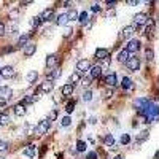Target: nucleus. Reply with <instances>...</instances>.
<instances>
[{
    "label": "nucleus",
    "mask_w": 159,
    "mask_h": 159,
    "mask_svg": "<svg viewBox=\"0 0 159 159\" xmlns=\"http://www.w3.org/2000/svg\"><path fill=\"white\" fill-rule=\"evenodd\" d=\"M49 126H51V123L48 121L46 118L42 119V121L38 123V126L35 127V134H37V135H38V134H46L48 129H49Z\"/></svg>",
    "instance_id": "nucleus-1"
},
{
    "label": "nucleus",
    "mask_w": 159,
    "mask_h": 159,
    "mask_svg": "<svg viewBox=\"0 0 159 159\" xmlns=\"http://www.w3.org/2000/svg\"><path fill=\"white\" fill-rule=\"evenodd\" d=\"M91 62H89V59H81V61H78L76 62V70H78V73H84V72H88V70H91Z\"/></svg>",
    "instance_id": "nucleus-2"
},
{
    "label": "nucleus",
    "mask_w": 159,
    "mask_h": 159,
    "mask_svg": "<svg viewBox=\"0 0 159 159\" xmlns=\"http://www.w3.org/2000/svg\"><path fill=\"white\" fill-rule=\"evenodd\" d=\"M126 67H127L130 72L140 70V59H139V58H130V59L126 62Z\"/></svg>",
    "instance_id": "nucleus-3"
},
{
    "label": "nucleus",
    "mask_w": 159,
    "mask_h": 159,
    "mask_svg": "<svg viewBox=\"0 0 159 159\" xmlns=\"http://www.w3.org/2000/svg\"><path fill=\"white\" fill-rule=\"evenodd\" d=\"M150 104V99H145V97H139V99H135L134 100V108L135 110H145L146 108V105Z\"/></svg>",
    "instance_id": "nucleus-4"
},
{
    "label": "nucleus",
    "mask_w": 159,
    "mask_h": 159,
    "mask_svg": "<svg viewBox=\"0 0 159 159\" xmlns=\"http://www.w3.org/2000/svg\"><path fill=\"white\" fill-rule=\"evenodd\" d=\"M40 18H42V21H46V22L54 21V19H56V16H54V10H53V8H46L42 14H40Z\"/></svg>",
    "instance_id": "nucleus-5"
},
{
    "label": "nucleus",
    "mask_w": 159,
    "mask_h": 159,
    "mask_svg": "<svg viewBox=\"0 0 159 159\" xmlns=\"http://www.w3.org/2000/svg\"><path fill=\"white\" fill-rule=\"evenodd\" d=\"M146 22H148V16H146L145 13H137V14H135L134 16V24L135 26H145L146 24Z\"/></svg>",
    "instance_id": "nucleus-6"
},
{
    "label": "nucleus",
    "mask_w": 159,
    "mask_h": 159,
    "mask_svg": "<svg viewBox=\"0 0 159 159\" xmlns=\"http://www.w3.org/2000/svg\"><path fill=\"white\" fill-rule=\"evenodd\" d=\"M134 30H135V27L134 26H127V27H124V29L121 30V35H119V38L121 40H127L134 35Z\"/></svg>",
    "instance_id": "nucleus-7"
},
{
    "label": "nucleus",
    "mask_w": 159,
    "mask_h": 159,
    "mask_svg": "<svg viewBox=\"0 0 159 159\" xmlns=\"http://www.w3.org/2000/svg\"><path fill=\"white\" fill-rule=\"evenodd\" d=\"M139 48H140V42H139V40H129L127 46L124 49H126L127 53H135V51H139Z\"/></svg>",
    "instance_id": "nucleus-8"
},
{
    "label": "nucleus",
    "mask_w": 159,
    "mask_h": 159,
    "mask_svg": "<svg viewBox=\"0 0 159 159\" xmlns=\"http://www.w3.org/2000/svg\"><path fill=\"white\" fill-rule=\"evenodd\" d=\"M104 81H105L107 86H110V88L116 86V84H118V76H116V73H108V75L104 78Z\"/></svg>",
    "instance_id": "nucleus-9"
},
{
    "label": "nucleus",
    "mask_w": 159,
    "mask_h": 159,
    "mask_svg": "<svg viewBox=\"0 0 159 159\" xmlns=\"http://www.w3.org/2000/svg\"><path fill=\"white\" fill-rule=\"evenodd\" d=\"M14 75V69L11 65H5V67H2V70H0V76L2 78H11Z\"/></svg>",
    "instance_id": "nucleus-10"
},
{
    "label": "nucleus",
    "mask_w": 159,
    "mask_h": 159,
    "mask_svg": "<svg viewBox=\"0 0 159 159\" xmlns=\"http://www.w3.org/2000/svg\"><path fill=\"white\" fill-rule=\"evenodd\" d=\"M35 51H37V45L29 42V43L24 46V56H26V58H30V56L35 54Z\"/></svg>",
    "instance_id": "nucleus-11"
},
{
    "label": "nucleus",
    "mask_w": 159,
    "mask_h": 159,
    "mask_svg": "<svg viewBox=\"0 0 159 159\" xmlns=\"http://www.w3.org/2000/svg\"><path fill=\"white\" fill-rule=\"evenodd\" d=\"M35 153H37V148H35V145H27L26 148L22 150V156H26V157L32 159L33 156H35Z\"/></svg>",
    "instance_id": "nucleus-12"
},
{
    "label": "nucleus",
    "mask_w": 159,
    "mask_h": 159,
    "mask_svg": "<svg viewBox=\"0 0 159 159\" xmlns=\"http://www.w3.org/2000/svg\"><path fill=\"white\" fill-rule=\"evenodd\" d=\"M94 58L97 59V61H104L108 58V49H105V48H97L95 49V53H94Z\"/></svg>",
    "instance_id": "nucleus-13"
},
{
    "label": "nucleus",
    "mask_w": 159,
    "mask_h": 159,
    "mask_svg": "<svg viewBox=\"0 0 159 159\" xmlns=\"http://www.w3.org/2000/svg\"><path fill=\"white\" fill-rule=\"evenodd\" d=\"M59 76H61V67H54V69L46 75V80L48 81H54V80H58Z\"/></svg>",
    "instance_id": "nucleus-14"
},
{
    "label": "nucleus",
    "mask_w": 159,
    "mask_h": 159,
    "mask_svg": "<svg viewBox=\"0 0 159 159\" xmlns=\"http://www.w3.org/2000/svg\"><path fill=\"white\" fill-rule=\"evenodd\" d=\"M73 89H75V86H73V84H70V83H67V84H64V86H62L61 94L64 95V97H69V95L73 94Z\"/></svg>",
    "instance_id": "nucleus-15"
},
{
    "label": "nucleus",
    "mask_w": 159,
    "mask_h": 159,
    "mask_svg": "<svg viewBox=\"0 0 159 159\" xmlns=\"http://www.w3.org/2000/svg\"><path fill=\"white\" fill-rule=\"evenodd\" d=\"M53 89H54V83L53 81H48V80L40 84V91H42V92H51Z\"/></svg>",
    "instance_id": "nucleus-16"
},
{
    "label": "nucleus",
    "mask_w": 159,
    "mask_h": 159,
    "mask_svg": "<svg viewBox=\"0 0 159 159\" xmlns=\"http://www.w3.org/2000/svg\"><path fill=\"white\" fill-rule=\"evenodd\" d=\"M100 76H102L100 65H92V67H91V80H92V78H100Z\"/></svg>",
    "instance_id": "nucleus-17"
},
{
    "label": "nucleus",
    "mask_w": 159,
    "mask_h": 159,
    "mask_svg": "<svg viewBox=\"0 0 159 159\" xmlns=\"http://www.w3.org/2000/svg\"><path fill=\"white\" fill-rule=\"evenodd\" d=\"M56 64H58V56H56V54H49L46 58V67H48V69H53Z\"/></svg>",
    "instance_id": "nucleus-18"
},
{
    "label": "nucleus",
    "mask_w": 159,
    "mask_h": 159,
    "mask_svg": "<svg viewBox=\"0 0 159 159\" xmlns=\"http://www.w3.org/2000/svg\"><path fill=\"white\" fill-rule=\"evenodd\" d=\"M129 59H130V53H127L126 49H123L121 53L118 54V62H123V64H126Z\"/></svg>",
    "instance_id": "nucleus-19"
},
{
    "label": "nucleus",
    "mask_w": 159,
    "mask_h": 159,
    "mask_svg": "<svg viewBox=\"0 0 159 159\" xmlns=\"http://www.w3.org/2000/svg\"><path fill=\"white\" fill-rule=\"evenodd\" d=\"M11 94H13L11 88H8V86L0 88V97H2V99H10V95H11Z\"/></svg>",
    "instance_id": "nucleus-20"
},
{
    "label": "nucleus",
    "mask_w": 159,
    "mask_h": 159,
    "mask_svg": "<svg viewBox=\"0 0 159 159\" xmlns=\"http://www.w3.org/2000/svg\"><path fill=\"white\" fill-rule=\"evenodd\" d=\"M67 22H69V19H67V14L65 13H62V14H59L58 18H56V24L61 26V27H65Z\"/></svg>",
    "instance_id": "nucleus-21"
},
{
    "label": "nucleus",
    "mask_w": 159,
    "mask_h": 159,
    "mask_svg": "<svg viewBox=\"0 0 159 159\" xmlns=\"http://www.w3.org/2000/svg\"><path fill=\"white\" fill-rule=\"evenodd\" d=\"M37 80H38V72H37V70H30L29 73H27V83L33 84Z\"/></svg>",
    "instance_id": "nucleus-22"
},
{
    "label": "nucleus",
    "mask_w": 159,
    "mask_h": 159,
    "mask_svg": "<svg viewBox=\"0 0 159 159\" xmlns=\"http://www.w3.org/2000/svg\"><path fill=\"white\" fill-rule=\"evenodd\" d=\"M29 38H30V33H27V35H21L18 38V46L19 48H24L27 43H29Z\"/></svg>",
    "instance_id": "nucleus-23"
},
{
    "label": "nucleus",
    "mask_w": 159,
    "mask_h": 159,
    "mask_svg": "<svg viewBox=\"0 0 159 159\" xmlns=\"http://www.w3.org/2000/svg\"><path fill=\"white\" fill-rule=\"evenodd\" d=\"M104 143H105L107 146H115L116 140H115V137H113L111 134H107L105 137H104Z\"/></svg>",
    "instance_id": "nucleus-24"
},
{
    "label": "nucleus",
    "mask_w": 159,
    "mask_h": 159,
    "mask_svg": "<svg viewBox=\"0 0 159 159\" xmlns=\"http://www.w3.org/2000/svg\"><path fill=\"white\" fill-rule=\"evenodd\" d=\"M13 108H14V115H16V116H19V118H21V116H24V115H26V107H22V105L18 104V105H14Z\"/></svg>",
    "instance_id": "nucleus-25"
},
{
    "label": "nucleus",
    "mask_w": 159,
    "mask_h": 159,
    "mask_svg": "<svg viewBox=\"0 0 159 159\" xmlns=\"http://www.w3.org/2000/svg\"><path fill=\"white\" fill-rule=\"evenodd\" d=\"M121 86H123L124 89H132V86H134V84H132V80L127 78V76H124L123 81H121Z\"/></svg>",
    "instance_id": "nucleus-26"
},
{
    "label": "nucleus",
    "mask_w": 159,
    "mask_h": 159,
    "mask_svg": "<svg viewBox=\"0 0 159 159\" xmlns=\"http://www.w3.org/2000/svg\"><path fill=\"white\" fill-rule=\"evenodd\" d=\"M88 16H89L88 11H81V13H78V21L81 22V24H86V22H88Z\"/></svg>",
    "instance_id": "nucleus-27"
},
{
    "label": "nucleus",
    "mask_w": 159,
    "mask_h": 159,
    "mask_svg": "<svg viewBox=\"0 0 159 159\" xmlns=\"http://www.w3.org/2000/svg\"><path fill=\"white\" fill-rule=\"evenodd\" d=\"M67 14V19L69 21H76L78 19V11L76 10H70L69 13H65Z\"/></svg>",
    "instance_id": "nucleus-28"
},
{
    "label": "nucleus",
    "mask_w": 159,
    "mask_h": 159,
    "mask_svg": "<svg viewBox=\"0 0 159 159\" xmlns=\"http://www.w3.org/2000/svg\"><path fill=\"white\" fill-rule=\"evenodd\" d=\"M80 80H81L80 73H78V72H73L72 75H70V84H73V86H75V83H78Z\"/></svg>",
    "instance_id": "nucleus-29"
},
{
    "label": "nucleus",
    "mask_w": 159,
    "mask_h": 159,
    "mask_svg": "<svg viewBox=\"0 0 159 159\" xmlns=\"http://www.w3.org/2000/svg\"><path fill=\"white\" fill-rule=\"evenodd\" d=\"M150 137V132L148 130H142V132L137 135V142H143V140H146Z\"/></svg>",
    "instance_id": "nucleus-30"
},
{
    "label": "nucleus",
    "mask_w": 159,
    "mask_h": 159,
    "mask_svg": "<svg viewBox=\"0 0 159 159\" xmlns=\"http://www.w3.org/2000/svg\"><path fill=\"white\" fill-rule=\"evenodd\" d=\"M76 151H80V153L86 151V142H83V140H78V142H76Z\"/></svg>",
    "instance_id": "nucleus-31"
},
{
    "label": "nucleus",
    "mask_w": 159,
    "mask_h": 159,
    "mask_svg": "<svg viewBox=\"0 0 159 159\" xmlns=\"http://www.w3.org/2000/svg\"><path fill=\"white\" fill-rule=\"evenodd\" d=\"M75 107H76V102H75V100H70L69 104L65 105V111H67V113H72L73 110H75Z\"/></svg>",
    "instance_id": "nucleus-32"
},
{
    "label": "nucleus",
    "mask_w": 159,
    "mask_h": 159,
    "mask_svg": "<svg viewBox=\"0 0 159 159\" xmlns=\"http://www.w3.org/2000/svg\"><path fill=\"white\" fill-rule=\"evenodd\" d=\"M70 124H72V118H70V116H65V118L61 119V126H62V127H69Z\"/></svg>",
    "instance_id": "nucleus-33"
},
{
    "label": "nucleus",
    "mask_w": 159,
    "mask_h": 159,
    "mask_svg": "<svg viewBox=\"0 0 159 159\" xmlns=\"http://www.w3.org/2000/svg\"><path fill=\"white\" fill-rule=\"evenodd\" d=\"M119 142H121V145H129V143H130V135H129V134H123V135H121V140H119Z\"/></svg>",
    "instance_id": "nucleus-34"
},
{
    "label": "nucleus",
    "mask_w": 159,
    "mask_h": 159,
    "mask_svg": "<svg viewBox=\"0 0 159 159\" xmlns=\"http://www.w3.org/2000/svg\"><path fill=\"white\" fill-rule=\"evenodd\" d=\"M8 123H10V116L5 115V113H0V124L5 126V124H8Z\"/></svg>",
    "instance_id": "nucleus-35"
},
{
    "label": "nucleus",
    "mask_w": 159,
    "mask_h": 159,
    "mask_svg": "<svg viewBox=\"0 0 159 159\" xmlns=\"http://www.w3.org/2000/svg\"><path fill=\"white\" fill-rule=\"evenodd\" d=\"M83 100H84V102L92 100V92H91V89H89V91H84V92H83Z\"/></svg>",
    "instance_id": "nucleus-36"
},
{
    "label": "nucleus",
    "mask_w": 159,
    "mask_h": 159,
    "mask_svg": "<svg viewBox=\"0 0 159 159\" xmlns=\"http://www.w3.org/2000/svg\"><path fill=\"white\" fill-rule=\"evenodd\" d=\"M56 118H58V111H56V110H53V111H49V113H48V118H46V119H48L49 123H53Z\"/></svg>",
    "instance_id": "nucleus-37"
},
{
    "label": "nucleus",
    "mask_w": 159,
    "mask_h": 159,
    "mask_svg": "<svg viewBox=\"0 0 159 159\" xmlns=\"http://www.w3.org/2000/svg\"><path fill=\"white\" fill-rule=\"evenodd\" d=\"M72 32H73L72 27H70V26H65V27H64V32H62V35H64V37H70Z\"/></svg>",
    "instance_id": "nucleus-38"
},
{
    "label": "nucleus",
    "mask_w": 159,
    "mask_h": 159,
    "mask_svg": "<svg viewBox=\"0 0 159 159\" xmlns=\"http://www.w3.org/2000/svg\"><path fill=\"white\" fill-rule=\"evenodd\" d=\"M8 150V142L0 140V151H7Z\"/></svg>",
    "instance_id": "nucleus-39"
},
{
    "label": "nucleus",
    "mask_w": 159,
    "mask_h": 159,
    "mask_svg": "<svg viewBox=\"0 0 159 159\" xmlns=\"http://www.w3.org/2000/svg\"><path fill=\"white\" fill-rule=\"evenodd\" d=\"M153 58H154V53H153V49H151V48H146V59L151 61Z\"/></svg>",
    "instance_id": "nucleus-40"
},
{
    "label": "nucleus",
    "mask_w": 159,
    "mask_h": 159,
    "mask_svg": "<svg viewBox=\"0 0 159 159\" xmlns=\"http://www.w3.org/2000/svg\"><path fill=\"white\" fill-rule=\"evenodd\" d=\"M32 24H33V26H38V27H40V26L43 24V21H42V18H40V16H37V18H33Z\"/></svg>",
    "instance_id": "nucleus-41"
},
{
    "label": "nucleus",
    "mask_w": 159,
    "mask_h": 159,
    "mask_svg": "<svg viewBox=\"0 0 159 159\" xmlns=\"http://www.w3.org/2000/svg\"><path fill=\"white\" fill-rule=\"evenodd\" d=\"M86 159H97V153H95V151H89Z\"/></svg>",
    "instance_id": "nucleus-42"
},
{
    "label": "nucleus",
    "mask_w": 159,
    "mask_h": 159,
    "mask_svg": "<svg viewBox=\"0 0 159 159\" xmlns=\"http://www.w3.org/2000/svg\"><path fill=\"white\" fill-rule=\"evenodd\" d=\"M91 81H92V80H91V76H89V78H83L81 84H83V86H89V84H91Z\"/></svg>",
    "instance_id": "nucleus-43"
},
{
    "label": "nucleus",
    "mask_w": 159,
    "mask_h": 159,
    "mask_svg": "<svg viewBox=\"0 0 159 159\" xmlns=\"http://www.w3.org/2000/svg\"><path fill=\"white\" fill-rule=\"evenodd\" d=\"M127 5H129V7H135V5H139L140 2H139V0H129V2H126Z\"/></svg>",
    "instance_id": "nucleus-44"
},
{
    "label": "nucleus",
    "mask_w": 159,
    "mask_h": 159,
    "mask_svg": "<svg viewBox=\"0 0 159 159\" xmlns=\"http://www.w3.org/2000/svg\"><path fill=\"white\" fill-rule=\"evenodd\" d=\"M104 94H105V97H111V95H113V89H105Z\"/></svg>",
    "instance_id": "nucleus-45"
},
{
    "label": "nucleus",
    "mask_w": 159,
    "mask_h": 159,
    "mask_svg": "<svg viewBox=\"0 0 159 159\" xmlns=\"http://www.w3.org/2000/svg\"><path fill=\"white\" fill-rule=\"evenodd\" d=\"M91 10H92L94 13H97V11H100V5H99V3H94V5H92V8H91Z\"/></svg>",
    "instance_id": "nucleus-46"
},
{
    "label": "nucleus",
    "mask_w": 159,
    "mask_h": 159,
    "mask_svg": "<svg viewBox=\"0 0 159 159\" xmlns=\"http://www.w3.org/2000/svg\"><path fill=\"white\" fill-rule=\"evenodd\" d=\"M5 30H7V27H5V24H3V22H0V35H3V33H5Z\"/></svg>",
    "instance_id": "nucleus-47"
},
{
    "label": "nucleus",
    "mask_w": 159,
    "mask_h": 159,
    "mask_svg": "<svg viewBox=\"0 0 159 159\" xmlns=\"http://www.w3.org/2000/svg\"><path fill=\"white\" fill-rule=\"evenodd\" d=\"M107 5H108V7L111 8V7H115V5H116V2H107Z\"/></svg>",
    "instance_id": "nucleus-48"
},
{
    "label": "nucleus",
    "mask_w": 159,
    "mask_h": 159,
    "mask_svg": "<svg viewBox=\"0 0 159 159\" xmlns=\"http://www.w3.org/2000/svg\"><path fill=\"white\" fill-rule=\"evenodd\" d=\"M113 159H123V156H121V154H116V156L113 157Z\"/></svg>",
    "instance_id": "nucleus-49"
},
{
    "label": "nucleus",
    "mask_w": 159,
    "mask_h": 159,
    "mask_svg": "<svg viewBox=\"0 0 159 159\" xmlns=\"http://www.w3.org/2000/svg\"><path fill=\"white\" fill-rule=\"evenodd\" d=\"M0 88H2V86H0Z\"/></svg>",
    "instance_id": "nucleus-50"
}]
</instances>
